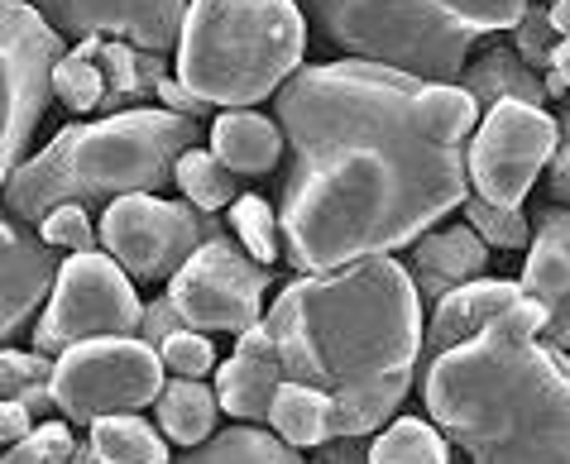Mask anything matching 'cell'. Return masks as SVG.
Returning <instances> with one entry per match:
<instances>
[{
	"instance_id": "cell-38",
	"label": "cell",
	"mask_w": 570,
	"mask_h": 464,
	"mask_svg": "<svg viewBox=\"0 0 570 464\" xmlns=\"http://www.w3.org/2000/svg\"><path fill=\"white\" fill-rule=\"evenodd\" d=\"M158 101H164L168 110H178V116H193V120H202L207 116V106H212V101H202L183 77H164V82H158Z\"/></svg>"
},
{
	"instance_id": "cell-11",
	"label": "cell",
	"mask_w": 570,
	"mask_h": 464,
	"mask_svg": "<svg viewBox=\"0 0 570 464\" xmlns=\"http://www.w3.org/2000/svg\"><path fill=\"white\" fill-rule=\"evenodd\" d=\"M274 283V268L235 239H212L168 278V297L183 312V322L207 335H240L264 322V293Z\"/></svg>"
},
{
	"instance_id": "cell-27",
	"label": "cell",
	"mask_w": 570,
	"mask_h": 464,
	"mask_svg": "<svg viewBox=\"0 0 570 464\" xmlns=\"http://www.w3.org/2000/svg\"><path fill=\"white\" fill-rule=\"evenodd\" d=\"M370 464H451V441H446V431L432 422L399 417L374 441Z\"/></svg>"
},
{
	"instance_id": "cell-8",
	"label": "cell",
	"mask_w": 570,
	"mask_h": 464,
	"mask_svg": "<svg viewBox=\"0 0 570 464\" xmlns=\"http://www.w3.org/2000/svg\"><path fill=\"white\" fill-rule=\"evenodd\" d=\"M97 230L106 254L120 259V268L135 283H168L202 245L235 235L220 226L216 211H202L193 201H164L154 191L110 201Z\"/></svg>"
},
{
	"instance_id": "cell-40",
	"label": "cell",
	"mask_w": 570,
	"mask_h": 464,
	"mask_svg": "<svg viewBox=\"0 0 570 464\" xmlns=\"http://www.w3.org/2000/svg\"><path fill=\"white\" fill-rule=\"evenodd\" d=\"M29 431H35V412L20 407V403H10V397H6V403H0V441L14 445V441H24Z\"/></svg>"
},
{
	"instance_id": "cell-7",
	"label": "cell",
	"mask_w": 570,
	"mask_h": 464,
	"mask_svg": "<svg viewBox=\"0 0 570 464\" xmlns=\"http://www.w3.org/2000/svg\"><path fill=\"white\" fill-rule=\"evenodd\" d=\"M164 355L139 335H97V340L68 345L53 359V397L58 412L77 426H91L116 412H139L158 403L164 383Z\"/></svg>"
},
{
	"instance_id": "cell-12",
	"label": "cell",
	"mask_w": 570,
	"mask_h": 464,
	"mask_svg": "<svg viewBox=\"0 0 570 464\" xmlns=\"http://www.w3.org/2000/svg\"><path fill=\"white\" fill-rule=\"evenodd\" d=\"M561 149V120L547 106L503 101L480 120L470 139V182L484 201L522 206L532 182Z\"/></svg>"
},
{
	"instance_id": "cell-5",
	"label": "cell",
	"mask_w": 570,
	"mask_h": 464,
	"mask_svg": "<svg viewBox=\"0 0 570 464\" xmlns=\"http://www.w3.org/2000/svg\"><path fill=\"white\" fill-rule=\"evenodd\" d=\"M312 29L345 58H370L461 82L470 53L489 34L513 29L532 0H303Z\"/></svg>"
},
{
	"instance_id": "cell-34",
	"label": "cell",
	"mask_w": 570,
	"mask_h": 464,
	"mask_svg": "<svg viewBox=\"0 0 570 464\" xmlns=\"http://www.w3.org/2000/svg\"><path fill=\"white\" fill-rule=\"evenodd\" d=\"M158 355H164V364L178 378H207L216 369V345H212V335L207 330H178V335H168L164 345H158Z\"/></svg>"
},
{
	"instance_id": "cell-6",
	"label": "cell",
	"mask_w": 570,
	"mask_h": 464,
	"mask_svg": "<svg viewBox=\"0 0 570 464\" xmlns=\"http://www.w3.org/2000/svg\"><path fill=\"white\" fill-rule=\"evenodd\" d=\"M307 20L297 0H193L178 77L212 106H259L303 68Z\"/></svg>"
},
{
	"instance_id": "cell-15",
	"label": "cell",
	"mask_w": 570,
	"mask_h": 464,
	"mask_svg": "<svg viewBox=\"0 0 570 464\" xmlns=\"http://www.w3.org/2000/svg\"><path fill=\"white\" fill-rule=\"evenodd\" d=\"M522 293L547 312V345L570 349V206H542L532 220V254L522 268Z\"/></svg>"
},
{
	"instance_id": "cell-39",
	"label": "cell",
	"mask_w": 570,
	"mask_h": 464,
	"mask_svg": "<svg viewBox=\"0 0 570 464\" xmlns=\"http://www.w3.org/2000/svg\"><path fill=\"white\" fill-rule=\"evenodd\" d=\"M551 197L561 206H570V101L561 110V149L551 158Z\"/></svg>"
},
{
	"instance_id": "cell-30",
	"label": "cell",
	"mask_w": 570,
	"mask_h": 464,
	"mask_svg": "<svg viewBox=\"0 0 570 464\" xmlns=\"http://www.w3.org/2000/svg\"><path fill=\"white\" fill-rule=\"evenodd\" d=\"M230 230H235V239L255 254L259 264H268L274 268L278 264V254H283V220H278V211L268 206L264 197H240L230 206Z\"/></svg>"
},
{
	"instance_id": "cell-24",
	"label": "cell",
	"mask_w": 570,
	"mask_h": 464,
	"mask_svg": "<svg viewBox=\"0 0 570 464\" xmlns=\"http://www.w3.org/2000/svg\"><path fill=\"white\" fill-rule=\"evenodd\" d=\"M173 464H307V460L283 436H268L255 422H240L230 431H216L212 441L193 445V451Z\"/></svg>"
},
{
	"instance_id": "cell-29",
	"label": "cell",
	"mask_w": 570,
	"mask_h": 464,
	"mask_svg": "<svg viewBox=\"0 0 570 464\" xmlns=\"http://www.w3.org/2000/svg\"><path fill=\"white\" fill-rule=\"evenodd\" d=\"M0 393L10 397V403L29 407L35 417L58 407L53 397V364L49 355H39V349H6L0 355Z\"/></svg>"
},
{
	"instance_id": "cell-37",
	"label": "cell",
	"mask_w": 570,
	"mask_h": 464,
	"mask_svg": "<svg viewBox=\"0 0 570 464\" xmlns=\"http://www.w3.org/2000/svg\"><path fill=\"white\" fill-rule=\"evenodd\" d=\"M370 451L374 445H364V436H331L316 445V460L307 464H370Z\"/></svg>"
},
{
	"instance_id": "cell-23",
	"label": "cell",
	"mask_w": 570,
	"mask_h": 464,
	"mask_svg": "<svg viewBox=\"0 0 570 464\" xmlns=\"http://www.w3.org/2000/svg\"><path fill=\"white\" fill-rule=\"evenodd\" d=\"M216 412H220V397L207 388V383L178 378V383H168V388L158 393L154 422L164 426V436H168L173 445L193 451V445H202V441L216 436Z\"/></svg>"
},
{
	"instance_id": "cell-20",
	"label": "cell",
	"mask_w": 570,
	"mask_h": 464,
	"mask_svg": "<svg viewBox=\"0 0 570 464\" xmlns=\"http://www.w3.org/2000/svg\"><path fill=\"white\" fill-rule=\"evenodd\" d=\"M97 62L106 72V101H101L97 116H120V110H135L139 101L158 96V82L168 77L164 53H149V48H135L125 39H106Z\"/></svg>"
},
{
	"instance_id": "cell-1",
	"label": "cell",
	"mask_w": 570,
	"mask_h": 464,
	"mask_svg": "<svg viewBox=\"0 0 570 464\" xmlns=\"http://www.w3.org/2000/svg\"><path fill=\"white\" fill-rule=\"evenodd\" d=\"M288 139L283 254L297 274H331L407 249L465 206L470 135L484 110L461 82L370 58L297 68L274 96Z\"/></svg>"
},
{
	"instance_id": "cell-18",
	"label": "cell",
	"mask_w": 570,
	"mask_h": 464,
	"mask_svg": "<svg viewBox=\"0 0 570 464\" xmlns=\"http://www.w3.org/2000/svg\"><path fill=\"white\" fill-rule=\"evenodd\" d=\"M212 149L240 172V178H264L278 168V158L288 154L283 125L274 116H259L249 106H230L226 116L212 120Z\"/></svg>"
},
{
	"instance_id": "cell-22",
	"label": "cell",
	"mask_w": 570,
	"mask_h": 464,
	"mask_svg": "<svg viewBox=\"0 0 570 464\" xmlns=\"http://www.w3.org/2000/svg\"><path fill=\"white\" fill-rule=\"evenodd\" d=\"M283 378H288L283 374V364L235 355V359H226L216 369V397H220V407H226L235 422H268Z\"/></svg>"
},
{
	"instance_id": "cell-41",
	"label": "cell",
	"mask_w": 570,
	"mask_h": 464,
	"mask_svg": "<svg viewBox=\"0 0 570 464\" xmlns=\"http://www.w3.org/2000/svg\"><path fill=\"white\" fill-rule=\"evenodd\" d=\"M551 68H557V72H561V82L570 87V34L557 43V58H551Z\"/></svg>"
},
{
	"instance_id": "cell-9",
	"label": "cell",
	"mask_w": 570,
	"mask_h": 464,
	"mask_svg": "<svg viewBox=\"0 0 570 464\" xmlns=\"http://www.w3.org/2000/svg\"><path fill=\"white\" fill-rule=\"evenodd\" d=\"M145 302L135 297V278L110 254H72L58 274V287L35 326L39 355H62L68 345L97 335H139Z\"/></svg>"
},
{
	"instance_id": "cell-25",
	"label": "cell",
	"mask_w": 570,
	"mask_h": 464,
	"mask_svg": "<svg viewBox=\"0 0 570 464\" xmlns=\"http://www.w3.org/2000/svg\"><path fill=\"white\" fill-rule=\"evenodd\" d=\"M91 445L101 451L106 464H173L168 460V436L164 426L139 422L135 412H116V417H101L87 426Z\"/></svg>"
},
{
	"instance_id": "cell-13",
	"label": "cell",
	"mask_w": 570,
	"mask_h": 464,
	"mask_svg": "<svg viewBox=\"0 0 570 464\" xmlns=\"http://www.w3.org/2000/svg\"><path fill=\"white\" fill-rule=\"evenodd\" d=\"M62 39H125L149 53H173L183 43L193 0H29Z\"/></svg>"
},
{
	"instance_id": "cell-28",
	"label": "cell",
	"mask_w": 570,
	"mask_h": 464,
	"mask_svg": "<svg viewBox=\"0 0 570 464\" xmlns=\"http://www.w3.org/2000/svg\"><path fill=\"white\" fill-rule=\"evenodd\" d=\"M235 178H240V172H235L226 158H220L216 149H187L183 154V164H178V187L187 201L193 206H202V211H220V206H235L240 197H235Z\"/></svg>"
},
{
	"instance_id": "cell-19",
	"label": "cell",
	"mask_w": 570,
	"mask_h": 464,
	"mask_svg": "<svg viewBox=\"0 0 570 464\" xmlns=\"http://www.w3.org/2000/svg\"><path fill=\"white\" fill-rule=\"evenodd\" d=\"M461 87L474 96V106L494 110L503 101H528V106H547L551 91H547V77L532 68L518 48H484L474 62H465L461 72Z\"/></svg>"
},
{
	"instance_id": "cell-21",
	"label": "cell",
	"mask_w": 570,
	"mask_h": 464,
	"mask_svg": "<svg viewBox=\"0 0 570 464\" xmlns=\"http://www.w3.org/2000/svg\"><path fill=\"white\" fill-rule=\"evenodd\" d=\"M268 426H274V436L297 445V451H316L322 441L336 436V403H331V393L312 388V383L283 378L274 412H268Z\"/></svg>"
},
{
	"instance_id": "cell-2",
	"label": "cell",
	"mask_w": 570,
	"mask_h": 464,
	"mask_svg": "<svg viewBox=\"0 0 570 464\" xmlns=\"http://www.w3.org/2000/svg\"><path fill=\"white\" fill-rule=\"evenodd\" d=\"M283 374L331 393L336 436H370L403 407L422 364V293L407 264L370 254L303 274L268 307Z\"/></svg>"
},
{
	"instance_id": "cell-17",
	"label": "cell",
	"mask_w": 570,
	"mask_h": 464,
	"mask_svg": "<svg viewBox=\"0 0 570 464\" xmlns=\"http://www.w3.org/2000/svg\"><path fill=\"white\" fill-rule=\"evenodd\" d=\"M489 268V245L474 226H446L426 230L413 249H407V274H413L422 302H441L455 287L474 283Z\"/></svg>"
},
{
	"instance_id": "cell-35",
	"label": "cell",
	"mask_w": 570,
	"mask_h": 464,
	"mask_svg": "<svg viewBox=\"0 0 570 464\" xmlns=\"http://www.w3.org/2000/svg\"><path fill=\"white\" fill-rule=\"evenodd\" d=\"M39 235L49 239L53 249H68V254H91L97 249V239H101V230H91L87 206H77V201H68V206H58V211L43 216Z\"/></svg>"
},
{
	"instance_id": "cell-31",
	"label": "cell",
	"mask_w": 570,
	"mask_h": 464,
	"mask_svg": "<svg viewBox=\"0 0 570 464\" xmlns=\"http://www.w3.org/2000/svg\"><path fill=\"white\" fill-rule=\"evenodd\" d=\"M465 226L480 230V239L494 245V249L532 245V220L522 216V206H499V201H484V197H465Z\"/></svg>"
},
{
	"instance_id": "cell-36",
	"label": "cell",
	"mask_w": 570,
	"mask_h": 464,
	"mask_svg": "<svg viewBox=\"0 0 570 464\" xmlns=\"http://www.w3.org/2000/svg\"><path fill=\"white\" fill-rule=\"evenodd\" d=\"M178 330H187V322H183V312L173 307V297L145 302V326H139V340H149V345H164L168 335H178Z\"/></svg>"
},
{
	"instance_id": "cell-16",
	"label": "cell",
	"mask_w": 570,
	"mask_h": 464,
	"mask_svg": "<svg viewBox=\"0 0 570 464\" xmlns=\"http://www.w3.org/2000/svg\"><path fill=\"white\" fill-rule=\"evenodd\" d=\"M528 297L522 293V283H503V278H474L465 287H455L436 302V316L432 326H426V340H422V369H432V364L446 355V349L474 340L489 322H499L509 307Z\"/></svg>"
},
{
	"instance_id": "cell-43",
	"label": "cell",
	"mask_w": 570,
	"mask_h": 464,
	"mask_svg": "<svg viewBox=\"0 0 570 464\" xmlns=\"http://www.w3.org/2000/svg\"><path fill=\"white\" fill-rule=\"evenodd\" d=\"M551 24L561 29V39L570 34V0H551Z\"/></svg>"
},
{
	"instance_id": "cell-32",
	"label": "cell",
	"mask_w": 570,
	"mask_h": 464,
	"mask_svg": "<svg viewBox=\"0 0 570 464\" xmlns=\"http://www.w3.org/2000/svg\"><path fill=\"white\" fill-rule=\"evenodd\" d=\"M72 451H77L72 426L68 422H43V426L29 431L24 441L6 445V460L0 464H72Z\"/></svg>"
},
{
	"instance_id": "cell-33",
	"label": "cell",
	"mask_w": 570,
	"mask_h": 464,
	"mask_svg": "<svg viewBox=\"0 0 570 464\" xmlns=\"http://www.w3.org/2000/svg\"><path fill=\"white\" fill-rule=\"evenodd\" d=\"M557 34H561V29L551 24V6L532 0L528 14H522V20L513 24V48L532 62L537 72H542V68H551V58H557V43H561Z\"/></svg>"
},
{
	"instance_id": "cell-26",
	"label": "cell",
	"mask_w": 570,
	"mask_h": 464,
	"mask_svg": "<svg viewBox=\"0 0 570 464\" xmlns=\"http://www.w3.org/2000/svg\"><path fill=\"white\" fill-rule=\"evenodd\" d=\"M101 34L97 39H82L72 48V53H62L58 62V72H53V91H58V101L72 110V116H97L101 101H106V72H101Z\"/></svg>"
},
{
	"instance_id": "cell-3",
	"label": "cell",
	"mask_w": 570,
	"mask_h": 464,
	"mask_svg": "<svg viewBox=\"0 0 570 464\" xmlns=\"http://www.w3.org/2000/svg\"><path fill=\"white\" fill-rule=\"evenodd\" d=\"M547 312L522 297L422 369V397L465 464H570V349L537 345Z\"/></svg>"
},
{
	"instance_id": "cell-14",
	"label": "cell",
	"mask_w": 570,
	"mask_h": 464,
	"mask_svg": "<svg viewBox=\"0 0 570 464\" xmlns=\"http://www.w3.org/2000/svg\"><path fill=\"white\" fill-rule=\"evenodd\" d=\"M58 274L62 259L49 239L29 230V220L6 216L0 226V335L6 340H14L39 307H49Z\"/></svg>"
},
{
	"instance_id": "cell-42",
	"label": "cell",
	"mask_w": 570,
	"mask_h": 464,
	"mask_svg": "<svg viewBox=\"0 0 570 464\" xmlns=\"http://www.w3.org/2000/svg\"><path fill=\"white\" fill-rule=\"evenodd\" d=\"M72 464H106V460H101V451H97V445H91V436H87V441H77Z\"/></svg>"
},
{
	"instance_id": "cell-10",
	"label": "cell",
	"mask_w": 570,
	"mask_h": 464,
	"mask_svg": "<svg viewBox=\"0 0 570 464\" xmlns=\"http://www.w3.org/2000/svg\"><path fill=\"white\" fill-rule=\"evenodd\" d=\"M62 62V34L29 6L0 0V72H6V135H0V168L6 178L24 164L43 110H49L53 72Z\"/></svg>"
},
{
	"instance_id": "cell-4",
	"label": "cell",
	"mask_w": 570,
	"mask_h": 464,
	"mask_svg": "<svg viewBox=\"0 0 570 464\" xmlns=\"http://www.w3.org/2000/svg\"><path fill=\"white\" fill-rule=\"evenodd\" d=\"M202 144V125L168 106H135L120 116L62 125L53 144L6 178V211L39 226L58 206H110L135 191L178 182V164Z\"/></svg>"
}]
</instances>
